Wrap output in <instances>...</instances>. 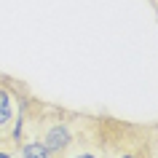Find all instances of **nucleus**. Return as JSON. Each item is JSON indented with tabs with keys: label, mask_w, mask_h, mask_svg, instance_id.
Here are the masks:
<instances>
[{
	"label": "nucleus",
	"mask_w": 158,
	"mask_h": 158,
	"mask_svg": "<svg viewBox=\"0 0 158 158\" xmlns=\"http://www.w3.org/2000/svg\"><path fill=\"white\" fill-rule=\"evenodd\" d=\"M32 91L11 75H0V145L16 148L24 139L27 115L32 107Z\"/></svg>",
	"instance_id": "obj_3"
},
{
	"label": "nucleus",
	"mask_w": 158,
	"mask_h": 158,
	"mask_svg": "<svg viewBox=\"0 0 158 158\" xmlns=\"http://www.w3.org/2000/svg\"><path fill=\"white\" fill-rule=\"evenodd\" d=\"M0 158H11V150H0Z\"/></svg>",
	"instance_id": "obj_6"
},
{
	"label": "nucleus",
	"mask_w": 158,
	"mask_h": 158,
	"mask_svg": "<svg viewBox=\"0 0 158 158\" xmlns=\"http://www.w3.org/2000/svg\"><path fill=\"white\" fill-rule=\"evenodd\" d=\"M150 3H156V0H150Z\"/></svg>",
	"instance_id": "obj_8"
},
{
	"label": "nucleus",
	"mask_w": 158,
	"mask_h": 158,
	"mask_svg": "<svg viewBox=\"0 0 158 158\" xmlns=\"http://www.w3.org/2000/svg\"><path fill=\"white\" fill-rule=\"evenodd\" d=\"M19 153H22V158H54L48 153V148H46L38 137H30V134L19 142Z\"/></svg>",
	"instance_id": "obj_5"
},
{
	"label": "nucleus",
	"mask_w": 158,
	"mask_h": 158,
	"mask_svg": "<svg viewBox=\"0 0 158 158\" xmlns=\"http://www.w3.org/2000/svg\"><path fill=\"white\" fill-rule=\"evenodd\" d=\"M97 137L105 158H158V129L97 118Z\"/></svg>",
	"instance_id": "obj_2"
},
{
	"label": "nucleus",
	"mask_w": 158,
	"mask_h": 158,
	"mask_svg": "<svg viewBox=\"0 0 158 158\" xmlns=\"http://www.w3.org/2000/svg\"><path fill=\"white\" fill-rule=\"evenodd\" d=\"M62 158H105L102 142L97 137V118H91V123L75 137V142L67 148V153Z\"/></svg>",
	"instance_id": "obj_4"
},
{
	"label": "nucleus",
	"mask_w": 158,
	"mask_h": 158,
	"mask_svg": "<svg viewBox=\"0 0 158 158\" xmlns=\"http://www.w3.org/2000/svg\"><path fill=\"white\" fill-rule=\"evenodd\" d=\"M153 8H156V11H158V0H156V3H153Z\"/></svg>",
	"instance_id": "obj_7"
},
{
	"label": "nucleus",
	"mask_w": 158,
	"mask_h": 158,
	"mask_svg": "<svg viewBox=\"0 0 158 158\" xmlns=\"http://www.w3.org/2000/svg\"><path fill=\"white\" fill-rule=\"evenodd\" d=\"M89 123H91L89 115L70 113V110H62V107H54V105H46V102L35 99L32 107H30V115H27L24 137L27 134L38 137L48 148V153L54 158H62L67 153V148L75 142V137Z\"/></svg>",
	"instance_id": "obj_1"
}]
</instances>
